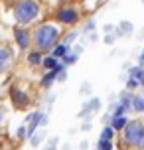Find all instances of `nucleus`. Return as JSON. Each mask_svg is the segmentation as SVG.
Masks as SVG:
<instances>
[{
	"label": "nucleus",
	"instance_id": "obj_1",
	"mask_svg": "<svg viewBox=\"0 0 144 150\" xmlns=\"http://www.w3.org/2000/svg\"><path fill=\"white\" fill-rule=\"evenodd\" d=\"M16 20L22 24H28L30 20H34L36 18V14H38V4L34 2V0H22V2H18L16 4Z\"/></svg>",
	"mask_w": 144,
	"mask_h": 150
},
{
	"label": "nucleus",
	"instance_id": "obj_2",
	"mask_svg": "<svg viewBox=\"0 0 144 150\" xmlns=\"http://www.w3.org/2000/svg\"><path fill=\"white\" fill-rule=\"evenodd\" d=\"M124 140L128 144H134V146L144 144V127L140 122H128V125H124Z\"/></svg>",
	"mask_w": 144,
	"mask_h": 150
},
{
	"label": "nucleus",
	"instance_id": "obj_3",
	"mask_svg": "<svg viewBox=\"0 0 144 150\" xmlns=\"http://www.w3.org/2000/svg\"><path fill=\"white\" fill-rule=\"evenodd\" d=\"M36 42H38L40 47H52L55 42H57V30L52 28V26H42L38 32H36Z\"/></svg>",
	"mask_w": 144,
	"mask_h": 150
},
{
	"label": "nucleus",
	"instance_id": "obj_4",
	"mask_svg": "<svg viewBox=\"0 0 144 150\" xmlns=\"http://www.w3.org/2000/svg\"><path fill=\"white\" fill-rule=\"evenodd\" d=\"M57 18H59V22H65V24H71L77 20V14L71 10V8H63V10H59V14H57Z\"/></svg>",
	"mask_w": 144,
	"mask_h": 150
},
{
	"label": "nucleus",
	"instance_id": "obj_5",
	"mask_svg": "<svg viewBox=\"0 0 144 150\" xmlns=\"http://www.w3.org/2000/svg\"><path fill=\"white\" fill-rule=\"evenodd\" d=\"M16 42L20 44V47H28L30 40H28V34L24 30H16Z\"/></svg>",
	"mask_w": 144,
	"mask_h": 150
},
{
	"label": "nucleus",
	"instance_id": "obj_6",
	"mask_svg": "<svg viewBox=\"0 0 144 150\" xmlns=\"http://www.w3.org/2000/svg\"><path fill=\"white\" fill-rule=\"evenodd\" d=\"M12 95H14V103H16V107H26V97H24V93H20V91H12Z\"/></svg>",
	"mask_w": 144,
	"mask_h": 150
},
{
	"label": "nucleus",
	"instance_id": "obj_7",
	"mask_svg": "<svg viewBox=\"0 0 144 150\" xmlns=\"http://www.w3.org/2000/svg\"><path fill=\"white\" fill-rule=\"evenodd\" d=\"M8 59H10V52L8 50H0V69L8 63Z\"/></svg>",
	"mask_w": 144,
	"mask_h": 150
},
{
	"label": "nucleus",
	"instance_id": "obj_8",
	"mask_svg": "<svg viewBox=\"0 0 144 150\" xmlns=\"http://www.w3.org/2000/svg\"><path fill=\"white\" fill-rule=\"evenodd\" d=\"M124 125H126V119H124V117H116V119L113 120V128H122Z\"/></svg>",
	"mask_w": 144,
	"mask_h": 150
},
{
	"label": "nucleus",
	"instance_id": "obj_9",
	"mask_svg": "<svg viewBox=\"0 0 144 150\" xmlns=\"http://www.w3.org/2000/svg\"><path fill=\"white\" fill-rule=\"evenodd\" d=\"M111 148H113V144L103 138V140H101V144H99V150H111Z\"/></svg>",
	"mask_w": 144,
	"mask_h": 150
},
{
	"label": "nucleus",
	"instance_id": "obj_10",
	"mask_svg": "<svg viewBox=\"0 0 144 150\" xmlns=\"http://www.w3.org/2000/svg\"><path fill=\"white\" fill-rule=\"evenodd\" d=\"M134 109H136V111H144V99H134Z\"/></svg>",
	"mask_w": 144,
	"mask_h": 150
},
{
	"label": "nucleus",
	"instance_id": "obj_11",
	"mask_svg": "<svg viewBox=\"0 0 144 150\" xmlns=\"http://www.w3.org/2000/svg\"><path fill=\"white\" fill-rule=\"evenodd\" d=\"M55 55H57V57H61V55H65V53H67V47H65V45H59V47H55Z\"/></svg>",
	"mask_w": 144,
	"mask_h": 150
},
{
	"label": "nucleus",
	"instance_id": "obj_12",
	"mask_svg": "<svg viewBox=\"0 0 144 150\" xmlns=\"http://www.w3.org/2000/svg\"><path fill=\"white\" fill-rule=\"evenodd\" d=\"M44 65H46L47 69H53L55 65H57V63H55V59H53V57H47V59L44 61Z\"/></svg>",
	"mask_w": 144,
	"mask_h": 150
},
{
	"label": "nucleus",
	"instance_id": "obj_13",
	"mask_svg": "<svg viewBox=\"0 0 144 150\" xmlns=\"http://www.w3.org/2000/svg\"><path fill=\"white\" fill-rule=\"evenodd\" d=\"M111 136H113V128H111V127H107L105 130H103V138H105V140H109Z\"/></svg>",
	"mask_w": 144,
	"mask_h": 150
},
{
	"label": "nucleus",
	"instance_id": "obj_14",
	"mask_svg": "<svg viewBox=\"0 0 144 150\" xmlns=\"http://www.w3.org/2000/svg\"><path fill=\"white\" fill-rule=\"evenodd\" d=\"M28 59H30L32 63H40V61H42V59H40V55H38V53H30V57H28Z\"/></svg>",
	"mask_w": 144,
	"mask_h": 150
},
{
	"label": "nucleus",
	"instance_id": "obj_15",
	"mask_svg": "<svg viewBox=\"0 0 144 150\" xmlns=\"http://www.w3.org/2000/svg\"><path fill=\"white\" fill-rule=\"evenodd\" d=\"M136 85H138L136 79H130V81H128V87H130V89H132V87H136Z\"/></svg>",
	"mask_w": 144,
	"mask_h": 150
},
{
	"label": "nucleus",
	"instance_id": "obj_16",
	"mask_svg": "<svg viewBox=\"0 0 144 150\" xmlns=\"http://www.w3.org/2000/svg\"><path fill=\"white\" fill-rule=\"evenodd\" d=\"M140 57H142V59H144V53H142V55H140Z\"/></svg>",
	"mask_w": 144,
	"mask_h": 150
},
{
	"label": "nucleus",
	"instance_id": "obj_17",
	"mask_svg": "<svg viewBox=\"0 0 144 150\" xmlns=\"http://www.w3.org/2000/svg\"><path fill=\"white\" fill-rule=\"evenodd\" d=\"M142 85H144V77H142Z\"/></svg>",
	"mask_w": 144,
	"mask_h": 150
}]
</instances>
